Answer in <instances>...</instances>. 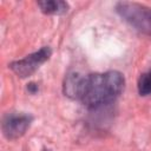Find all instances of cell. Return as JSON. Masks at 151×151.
I'll return each instance as SVG.
<instances>
[{
  "label": "cell",
  "mask_w": 151,
  "mask_h": 151,
  "mask_svg": "<svg viewBox=\"0 0 151 151\" xmlns=\"http://www.w3.org/2000/svg\"><path fill=\"white\" fill-rule=\"evenodd\" d=\"M125 78L118 71L81 76L77 72L66 76L63 88L65 96L79 100L87 109H100L113 103L123 92Z\"/></svg>",
  "instance_id": "cell-1"
},
{
  "label": "cell",
  "mask_w": 151,
  "mask_h": 151,
  "mask_svg": "<svg viewBox=\"0 0 151 151\" xmlns=\"http://www.w3.org/2000/svg\"><path fill=\"white\" fill-rule=\"evenodd\" d=\"M114 8L119 17L131 27L151 37V7L138 2L119 1Z\"/></svg>",
  "instance_id": "cell-2"
},
{
  "label": "cell",
  "mask_w": 151,
  "mask_h": 151,
  "mask_svg": "<svg viewBox=\"0 0 151 151\" xmlns=\"http://www.w3.org/2000/svg\"><path fill=\"white\" fill-rule=\"evenodd\" d=\"M52 55V50L50 46H44L38 51L26 55L22 59L12 61L8 66L9 68L20 78H27L32 76L39 67L46 63Z\"/></svg>",
  "instance_id": "cell-3"
},
{
  "label": "cell",
  "mask_w": 151,
  "mask_h": 151,
  "mask_svg": "<svg viewBox=\"0 0 151 151\" xmlns=\"http://www.w3.org/2000/svg\"><path fill=\"white\" fill-rule=\"evenodd\" d=\"M33 122V116L26 112H8L4 116L1 123L2 134L9 139L14 140L22 137L27 130L31 127Z\"/></svg>",
  "instance_id": "cell-4"
},
{
  "label": "cell",
  "mask_w": 151,
  "mask_h": 151,
  "mask_svg": "<svg viewBox=\"0 0 151 151\" xmlns=\"http://www.w3.org/2000/svg\"><path fill=\"white\" fill-rule=\"evenodd\" d=\"M38 6L45 14H64L68 9V4L61 0L39 1Z\"/></svg>",
  "instance_id": "cell-5"
},
{
  "label": "cell",
  "mask_w": 151,
  "mask_h": 151,
  "mask_svg": "<svg viewBox=\"0 0 151 151\" xmlns=\"http://www.w3.org/2000/svg\"><path fill=\"white\" fill-rule=\"evenodd\" d=\"M137 90L140 96L151 94V68L140 74L137 81Z\"/></svg>",
  "instance_id": "cell-6"
},
{
  "label": "cell",
  "mask_w": 151,
  "mask_h": 151,
  "mask_svg": "<svg viewBox=\"0 0 151 151\" xmlns=\"http://www.w3.org/2000/svg\"><path fill=\"white\" fill-rule=\"evenodd\" d=\"M28 90H29V92H32V93H34L37 90H38V87L35 86V84H33V83H31V84H28Z\"/></svg>",
  "instance_id": "cell-7"
},
{
  "label": "cell",
  "mask_w": 151,
  "mask_h": 151,
  "mask_svg": "<svg viewBox=\"0 0 151 151\" xmlns=\"http://www.w3.org/2000/svg\"><path fill=\"white\" fill-rule=\"evenodd\" d=\"M44 151H48V150H44Z\"/></svg>",
  "instance_id": "cell-8"
}]
</instances>
